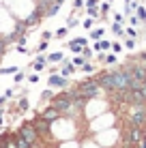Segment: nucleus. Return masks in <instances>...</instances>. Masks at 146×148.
Here are the masks:
<instances>
[{
	"label": "nucleus",
	"mask_w": 146,
	"mask_h": 148,
	"mask_svg": "<svg viewBox=\"0 0 146 148\" xmlns=\"http://www.w3.org/2000/svg\"><path fill=\"white\" fill-rule=\"evenodd\" d=\"M49 103L56 108L62 116H75V110H73V101H71V92H69V88H62L60 92H56L52 97V101Z\"/></svg>",
	"instance_id": "f257e3e1"
},
{
	"label": "nucleus",
	"mask_w": 146,
	"mask_h": 148,
	"mask_svg": "<svg viewBox=\"0 0 146 148\" xmlns=\"http://www.w3.org/2000/svg\"><path fill=\"white\" fill-rule=\"evenodd\" d=\"M15 135H17L19 140H24L30 148H34L39 142H41V137H39L37 129H34V122L32 120H24L22 125H19V129L15 131Z\"/></svg>",
	"instance_id": "f03ea898"
},
{
	"label": "nucleus",
	"mask_w": 146,
	"mask_h": 148,
	"mask_svg": "<svg viewBox=\"0 0 146 148\" xmlns=\"http://www.w3.org/2000/svg\"><path fill=\"white\" fill-rule=\"evenodd\" d=\"M75 88V92L77 95H82L84 99H97L99 92H101V88H99V84H97V79L95 77H88V79H82V82H77V84L73 86Z\"/></svg>",
	"instance_id": "7ed1b4c3"
},
{
	"label": "nucleus",
	"mask_w": 146,
	"mask_h": 148,
	"mask_svg": "<svg viewBox=\"0 0 146 148\" xmlns=\"http://www.w3.org/2000/svg\"><path fill=\"white\" fill-rule=\"evenodd\" d=\"M34 129H37V133H39V137L41 140H45V137H52V125L54 122H49V120H43L41 116H34Z\"/></svg>",
	"instance_id": "20e7f679"
},
{
	"label": "nucleus",
	"mask_w": 146,
	"mask_h": 148,
	"mask_svg": "<svg viewBox=\"0 0 146 148\" xmlns=\"http://www.w3.org/2000/svg\"><path fill=\"white\" fill-rule=\"evenodd\" d=\"M39 116H41L43 120H49V122H58L60 118H62V114H60V112H58L56 108H54L52 103H49V105H45V108H43L41 112H39Z\"/></svg>",
	"instance_id": "39448f33"
},
{
	"label": "nucleus",
	"mask_w": 146,
	"mask_h": 148,
	"mask_svg": "<svg viewBox=\"0 0 146 148\" xmlns=\"http://www.w3.org/2000/svg\"><path fill=\"white\" fill-rule=\"evenodd\" d=\"M47 86H52V88H67L69 86V77H64V75H60V73H52L47 77Z\"/></svg>",
	"instance_id": "423d86ee"
},
{
	"label": "nucleus",
	"mask_w": 146,
	"mask_h": 148,
	"mask_svg": "<svg viewBox=\"0 0 146 148\" xmlns=\"http://www.w3.org/2000/svg\"><path fill=\"white\" fill-rule=\"evenodd\" d=\"M75 69H77V67H75V64L71 62V60L62 58V64L58 67V73H60V75H64V77H71V75L75 73Z\"/></svg>",
	"instance_id": "0eeeda50"
},
{
	"label": "nucleus",
	"mask_w": 146,
	"mask_h": 148,
	"mask_svg": "<svg viewBox=\"0 0 146 148\" xmlns=\"http://www.w3.org/2000/svg\"><path fill=\"white\" fill-rule=\"evenodd\" d=\"M41 19H43L41 15H39L37 11H32V13L28 15V17H24V19H22V24L30 30V28H34V26H39V22H41Z\"/></svg>",
	"instance_id": "6e6552de"
},
{
	"label": "nucleus",
	"mask_w": 146,
	"mask_h": 148,
	"mask_svg": "<svg viewBox=\"0 0 146 148\" xmlns=\"http://www.w3.org/2000/svg\"><path fill=\"white\" fill-rule=\"evenodd\" d=\"M45 67H47V56H43L41 52H39V56L34 58V62H32V69L37 71V73H41Z\"/></svg>",
	"instance_id": "1a4fd4ad"
},
{
	"label": "nucleus",
	"mask_w": 146,
	"mask_h": 148,
	"mask_svg": "<svg viewBox=\"0 0 146 148\" xmlns=\"http://www.w3.org/2000/svg\"><path fill=\"white\" fill-rule=\"evenodd\" d=\"M142 140V131H140V127H131V131H129V137H127V146L129 144H138V142Z\"/></svg>",
	"instance_id": "9d476101"
},
{
	"label": "nucleus",
	"mask_w": 146,
	"mask_h": 148,
	"mask_svg": "<svg viewBox=\"0 0 146 148\" xmlns=\"http://www.w3.org/2000/svg\"><path fill=\"white\" fill-rule=\"evenodd\" d=\"M62 58H64V54H62V52H52V54H47V64L62 62Z\"/></svg>",
	"instance_id": "9b49d317"
},
{
	"label": "nucleus",
	"mask_w": 146,
	"mask_h": 148,
	"mask_svg": "<svg viewBox=\"0 0 146 148\" xmlns=\"http://www.w3.org/2000/svg\"><path fill=\"white\" fill-rule=\"evenodd\" d=\"M28 108H30L28 97H26V95H22V97H19V101H17V112H26Z\"/></svg>",
	"instance_id": "f8f14e48"
},
{
	"label": "nucleus",
	"mask_w": 146,
	"mask_h": 148,
	"mask_svg": "<svg viewBox=\"0 0 146 148\" xmlns=\"http://www.w3.org/2000/svg\"><path fill=\"white\" fill-rule=\"evenodd\" d=\"M7 49H9L7 39H4V37H0V62H2V58H4V54H7Z\"/></svg>",
	"instance_id": "ddd939ff"
},
{
	"label": "nucleus",
	"mask_w": 146,
	"mask_h": 148,
	"mask_svg": "<svg viewBox=\"0 0 146 148\" xmlns=\"http://www.w3.org/2000/svg\"><path fill=\"white\" fill-rule=\"evenodd\" d=\"M103 34H105V30H103V28H95V30H90V39H93V41H99V39L103 37Z\"/></svg>",
	"instance_id": "4468645a"
},
{
	"label": "nucleus",
	"mask_w": 146,
	"mask_h": 148,
	"mask_svg": "<svg viewBox=\"0 0 146 148\" xmlns=\"http://www.w3.org/2000/svg\"><path fill=\"white\" fill-rule=\"evenodd\" d=\"M67 34H69V28H67V26H60L56 32H54V37H56V39H64Z\"/></svg>",
	"instance_id": "2eb2a0df"
},
{
	"label": "nucleus",
	"mask_w": 146,
	"mask_h": 148,
	"mask_svg": "<svg viewBox=\"0 0 146 148\" xmlns=\"http://www.w3.org/2000/svg\"><path fill=\"white\" fill-rule=\"evenodd\" d=\"M52 97H54L52 90H43L41 97H39V101H41V103H45V101H52Z\"/></svg>",
	"instance_id": "dca6fc26"
},
{
	"label": "nucleus",
	"mask_w": 146,
	"mask_h": 148,
	"mask_svg": "<svg viewBox=\"0 0 146 148\" xmlns=\"http://www.w3.org/2000/svg\"><path fill=\"white\" fill-rule=\"evenodd\" d=\"M112 32H114V34H118V37H123L125 30H123V26H120L118 22H114V24H112Z\"/></svg>",
	"instance_id": "f3484780"
},
{
	"label": "nucleus",
	"mask_w": 146,
	"mask_h": 148,
	"mask_svg": "<svg viewBox=\"0 0 146 148\" xmlns=\"http://www.w3.org/2000/svg\"><path fill=\"white\" fill-rule=\"evenodd\" d=\"M135 13H138V15H135L138 19H142V22H146V9H144V7H135Z\"/></svg>",
	"instance_id": "a211bd4d"
},
{
	"label": "nucleus",
	"mask_w": 146,
	"mask_h": 148,
	"mask_svg": "<svg viewBox=\"0 0 146 148\" xmlns=\"http://www.w3.org/2000/svg\"><path fill=\"white\" fill-rule=\"evenodd\" d=\"M24 77H26V73H24V71H15V73H13L15 84H22V82H24Z\"/></svg>",
	"instance_id": "6ab92c4d"
},
{
	"label": "nucleus",
	"mask_w": 146,
	"mask_h": 148,
	"mask_svg": "<svg viewBox=\"0 0 146 148\" xmlns=\"http://www.w3.org/2000/svg\"><path fill=\"white\" fill-rule=\"evenodd\" d=\"M71 62L75 64V67H82V64H84V62H86V58H84V56H82V54H77V56H75V58L71 60Z\"/></svg>",
	"instance_id": "aec40b11"
},
{
	"label": "nucleus",
	"mask_w": 146,
	"mask_h": 148,
	"mask_svg": "<svg viewBox=\"0 0 146 148\" xmlns=\"http://www.w3.org/2000/svg\"><path fill=\"white\" fill-rule=\"evenodd\" d=\"M15 71H19V67H4V69H0V75H11Z\"/></svg>",
	"instance_id": "412c9836"
},
{
	"label": "nucleus",
	"mask_w": 146,
	"mask_h": 148,
	"mask_svg": "<svg viewBox=\"0 0 146 148\" xmlns=\"http://www.w3.org/2000/svg\"><path fill=\"white\" fill-rule=\"evenodd\" d=\"M80 54H82L86 60H88V58H93V49H90L88 45H84V47H82V52H80Z\"/></svg>",
	"instance_id": "4be33fe9"
},
{
	"label": "nucleus",
	"mask_w": 146,
	"mask_h": 148,
	"mask_svg": "<svg viewBox=\"0 0 146 148\" xmlns=\"http://www.w3.org/2000/svg\"><path fill=\"white\" fill-rule=\"evenodd\" d=\"M82 26L86 28V30H90V28L95 26V17H86V19H84V22H82Z\"/></svg>",
	"instance_id": "5701e85b"
},
{
	"label": "nucleus",
	"mask_w": 146,
	"mask_h": 148,
	"mask_svg": "<svg viewBox=\"0 0 146 148\" xmlns=\"http://www.w3.org/2000/svg\"><path fill=\"white\" fill-rule=\"evenodd\" d=\"M103 62H105V64H114V62H116V56H114V54L103 56Z\"/></svg>",
	"instance_id": "b1692460"
},
{
	"label": "nucleus",
	"mask_w": 146,
	"mask_h": 148,
	"mask_svg": "<svg viewBox=\"0 0 146 148\" xmlns=\"http://www.w3.org/2000/svg\"><path fill=\"white\" fill-rule=\"evenodd\" d=\"M88 9V17H99V9L97 7H86Z\"/></svg>",
	"instance_id": "393cba45"
},
{
	"label": "nucleus",
	"mask_w": 146,
	"mask_h": 148,
	"mask_svg": "<svg viewBox=\"0 0 146 148\" xmlns=\"http://www.w3.org/2000/svg\"><path fill=\"white\" fill-rule=\"evenodd\" d=\"M80 69H82L84 73H93V71H95V67H93V64H90V62H84V64H82V67H80Z\"/></svg>",
	"instance_id": "a878e982"
},
{
	"label": "nucleus",
	"mask_w": 146,
	"mask_h": 148,
	"mask_svg": "<svg viewBox=\"0 0 146 148\" xmlns=\"http://www.w3.org/2000/svg\"><path fill=\"white\" fill-rule=\"evenodd\" d=\"M75 26H77V19H75V15H71L67 19V28H75Z\"/></svg>",
	"instance_id": "bb28decb"
},
{
	"label": "nucleus",
	"mask_w": 146,
	"mask_h": 148,
	"mask_svg": "<svg viewBox=\"0 0 146 148\" xmlns=\"http://www.w3.org/2000/svg\"><path fill=\"white\" fill-rule=\"evenodd\" d=\"M47 45H49V41H43V39H41V43H39L37 52H45V49H47Z\"/></svg>",
	"instance_id": "cd10ccee"
},
{
	"label": "nucleus",
	"mask_w": 146,
	"mask_h": 148,
	"mask_svg": "<svg viewBox=\"0 0 146 148\" xmlns=\"http://www.w3.org/2000/svg\"><path fill=\"white\" fill-rule=\"evenodd\" d=\"M41 39H43V41H52V39H54V32H49V30H45V32L41 34Z\"/></svg>",
	"instance_id": "c85d7f7f"
},
{
	"label": "nucleus",
	"mask_w": 146,
	"mask_h": 148,
	"mask_svg": "<svg viewBox=\"0 0 146 148\" xmlns=\"http://www.w3.org/2000/svg\"><path fill=\"white\" fill-rule=\"evenodd\" d=\"M108 11H110V2H103L101 7H99V13H103V15H105Z\"/></svg>",
	"instance_id": "c756f323"
},
{
	"label": "nucleus",
	"mask_w": 146,
	"mask_h": 148,
	"mask_svg": "<svg viewBox=\"0 0 146 148\" xmlns=\"http://www.w3.org/2000/svg\"><path fill=\"white\" fill-rule=\"evenodd\" d=\"M4 97H7V99H13L15 97V88H7L4 90Z\"/></svg>",
	"instance_id": "7c9ffc66"
},
{
	"label": "nucleus",
	"mask_w": 146,
	"mask_h": 148,
	"mask_svg": "<svg viewBox=\"0 0 146 148\" xmlns=\"http://www.w3.org/2000/svg\"><path fill=\"white\" fill-rule=\"evenodd\" d=\"M28 82H30V84H37V82H39V73H32V75H28Z\"/></svg>",
	"instance_id": "2f4dec72"
},
{
	"label": "nucleus",
	"mask_w": 146,
	"mask_h": 148,
	"mask_svg": "<svg viewBox=\"0 0 146 148\" xmlns=\"http://www.w3.org/2000/svg\"><path fill=\"white\" fill-rule=\"evenodd\" d=\"M125 47L133 49V47H135V41H133V39H127V41H125Z\"/></svg>",
	"instance_id": "473e14b6"
},
{
	"label": "nucleus",
	"mask_w": 146,
	"mask_h": 148,
	"mask_svg": "<svg viewBox=\"0 0 146 148\" xmlns=\"http://www.w3.org/2000/svg\"><path fill=\"white\" fill-rule=\"evenodd\" d=\"M110 49H114V54H118L120 49H123V45H120V43H112V47H110Z\"/></svg>",
	"instance_id": "72a5a7b5"
},
{
	"label": "nucleus",
	"mask_w": 146,
	"mask_h": 148,
	"mask_svg": "<svg viewBox=\"0 0 146 148\" xmlns=\"http://www.w3.org/2000/svg\"><path fill=\"white\" fill-rule=\"evenodd\" d=\"M84 7V0H73V9H82Z\"/></svg>",
	"instance_id": "f704fd0d"
},
{
	"label": "nucleus",
	"mask_w": 146,
	"mask_h": 148,
	"mask_svg": "<svg viewBox=\"0 0 146 148\" xmlns=\"http://www.w3.org/2000/svg\"><path fill=\"white\" fill-rule=\"evenodd\" d=\"M15 49H17V52H19V54H28V49H26V45H17V47H15Z\"/></svg>",
	"instance_id": "c9c22d12"
},
{
	"label": "nucleus",
	"mask_w": 146,
	"mask_h": 148,
	"mask_svg": "<svg viewBox=\"0 0 146 148\" xmlns=\"http://www.w3.org/2000/svg\"><path fill=\"white\" fill-rule=\"evenodd\" d=\"M84 4H86V7H97V4H99V0H86Z\"/></svg>",
	"instance_id": "e433bc0d"
},
{
	"label": "nucleus",
	"mask_w": 146,
	"mask_h": 148,
	"mask_svg": "<svg viewBox=\"0 0 146 148\" xmlns=\"http://www.w3.org/2000/svg\"><path fill=\"white\" fill-rule=\"evenodd\" d=\"M123 19H125V17H123V13H114V22H118V24H120Z\"/></svg>",
	"instance_id": "4c0bfd02"
},
{
	"label": "nucleus",
	"mask_w": 146,
	"mask_h": 148,
	"mask_svg": "<svg viewBox=\"0 0 146 148\" xmlns=\"http://www.w3.org/2000/svg\"><path fill=\"white\" fill-rule=\"evenodd\" d=\"M127 34H129V37H131V39H135V37H138V32H135L133 28H127Z\"/></svg>",
	"instance_id": "58836bf2"
},
{
	"label": "nucleus",
	"mask_w": 146,
	"mask_h": 148,
	"mask_svg": "<svg viewBox=\"0 0 146 148\" xmlns=\"http://www.w3.org/2000/svg\"><path fill=\"white\" fill-rule=\"evenodd\" d=\"M4 103H7V97L2 95V97H0V105H4Z\"/></svg>",
	"instance_id": "ea45409f"
},
{
	"label": "nucleus",
	"mask_w": 146,
	"mask_h": 148,
	"mask_svg": "<svg viewBox=\"0 0 146 148\" xmlns=\"http://www.w3.org/2000/svg\"><path fill=\"white\" fill-rule=\"evenodd\" d=\"M142 148H146V137H142Z\"/></svg>",
	"instance_id": "a19ab883"
}]
</instances>
